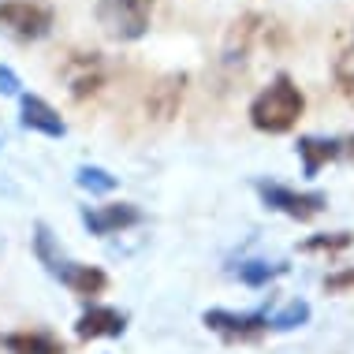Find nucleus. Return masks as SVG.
<instances>
[{
  "instance_id": "8",
  "label": "nucleus",
  "mask_w": 354,
  "mask_h": 354,
  "mask_svg": "<svg viewBox=\"0 0 354 354\" xmlns=\"http://www.w3.org/2000/svg\"><path fill=\"white\" fill-rule=\"evenodd\" d=\"M0 26L23 41H37L53 30V8L37 0H0Z\"/></svg>"
},
{
  "instance_id": "15",
  "label": "nucleus",
  "mask_w": 354,
  "mask_h": 354,
  "mask_svg": "<svg viewBox=\"0 0 354 354\" xmlns=\"http://www.w3.org/2000/svg\"><path fill=\"white\" fill-rule=\"evenodd\" d=\"M287 272V261H261V257H254V261H239V283H246V287H265V283H272V280H280V276Z\"/></svg>"
},
{
  "instance_id": "16",
  "label": "nucleus",
  "mask_w": 354,
  "mask_h": 354,
  "mask_svg": "<svg viewBox=\"0 0 354 354\" xmlns=\"http://www.w3.org/2000/svg\"><path fill=\"white\" fill-rule=\"evenodd\" d=\"M75 183H79L86 194L104 198V194H112V190L120 187V179L112 176L109 168H101V165H79V168H75Z\"/></svg>"
},
{
  "instance_id": "5",
  "label": "nucleus",
  "mask_w": 354,
  "mask_h": 354,
  "mask_svg": "<svg viewBox=\"0 0 354 354\" xmlns=\"http://www.w3.org/2000/svg\"><path fill=\"white\" fill-rule=\"evenodd\" d=\"M153 0H101L97 23L112 41H138L149 30Z\"/></svg>"
},
{
  "instance_id": "19",
  "label": "nucleus",
  "mask_w": 354,
  "mask_h": 354,
  "mask_svg": "<svg viewBox=\"0 0 354 354\" xmlns=\"http://www.w3.org/2000/svg\"><path fill=\"white\" fill-rule=\"evenodd\" d=\"M336 82H339V93L354 104V45L339 53V60H336Z\"/></svg>"
},
{
  "instance_id": "20",
  "label": "nucleus",
  "mask_w": 354,
  "mask_h": 354,
  "mask_svg": "<svg viewBox=\"0 0 354 354\" xmlns=\"http://www.w3.org/2000/svg\"><path fill=\"white\" fill-rule=\"evenodd\" d=\"M351 287H354V269H339V272L324 276V291H332V295H343Z\"/></svg>"
},
{
  "instance_id": "10",
  "label": "nucleus",
  "mask_w": 354,
  "mask_h": 354,
  "mask_svg": "<svg viewBox=\"0 0 354 354\" xmlns=\"http://www.w3.org/2000/svg\"><path fill=\"white\" fill-rule=\"evenodd\" d=\"M265 41H269V19H261V15L235 19L232 30H227V37H224V68L227 71L243 68V64L250 60V53Z\"/></svg>"
},
{
  "instance_id": "1",
  "label": "nucleus",
  "mask_w": 354,
  "mask_h": 354,
  "mask_svg": "<svg viewBox=\"0 0 354 354\" xmlns=\"http://www.w3.org/2000/svg\"><path fill=\"white\" fill-rule=\"evenodd\" d=\"M34 254H37V261L45 265V272H49L53 280H60L71 295H79V299H86V302H93L97 295H104V287H109L104 269L68 257V250L60 246V239L53 235L49 224H34Z\"/></svg>"
},
{
  "instance_id": "21",
  "label": "nucleus",
  "mask_w": 354,
  "mask_h": 354,
  "mask_svg": "<svg viewBox=\"0 0 354 354\" xmlns=\"http://www.w3.org/2000/svg\"><path fill=\"white\" fill-rule=\"evenodd\" d=\"M0 93H8V97H19V79L12 68H0Z\"/></svg>"
},
{
  "instance_id": "4",
  "label": "nucleus",
  "mask_w": 354,
  "mask_h": 354,
  "mask_svg": "<svg viewBox=\"0 0 354 354\" xmlns=\"http://www.w3.org/2000/svg\"><path fill=\"white\" fill-rule=\"evenodd\" d=\"M257 198L265 202V209L272 213H283L299 224H310L313 216H321L328 209V194L324 190H295L287 183H276V179H254Z\"/></svg>"
},
{
  "instance_id": "3",
  "label": "nucleus",
  "mask_w": 354,
  "mask_h": 354,
  "mask_svg": "<svg viewBox=\"0 0 354 354\" xmlns=\"http://www.w3.org/2000/svg\"><path fill=\"white\" fill-rule=\"evenodd\" d=\"M56 75H60V82L68 86L71 101H90L97 97L104 90V82H109V60H104L101 53L93 49H71L60 56V64H56Z\"/></svg>"
},
{
  "instance_id": "17",
  "label": "nucleus",
  "mask_w": 354,
  "mask_h": 354,
  "mask_svg": "<svg viewBox=\"0 0 354 354\" xmlns=\"http://www.w3.org/2000/svg\"><path fill=\"white\" fill-rule=\"evenodd\" d=\"M306 321H310V302L291 299L276 313H269V332H295V328H302Z\"/></svg>"
},
{
  "instance_id": "14",
  "label": "nucleus",
  "mask_w": 354,
  "mask_h": 354,
  "mask_svg": "<svg viewBox=\"0 0 354 354\" xmlns=\"http://www.w3.org/2000/svg\"><path fill=\"white\" fill-rule=\"evenodd\" d=\"M0 347L8 354H68L60 336L45 328H19V332H4L0 336Z\"/></svg>"
},
{
  "instance_id": "2",
  "label": "nucleus",
  "mask_w": 354,
  "mask_h": 354,
  "mask_svg": "<svg viewBox=\"0 0 354 354\" xmlns=\"http://www.w3.org/2000/svg\"><path fill=\"white\" fill-rule=\"evenodd\" d=\"M302 112H306V97L287 75H276L250 101V123L265 135H287L302 120Z\"/></svg>"
},
{
  "instance_id": "6",
  "label": "nucleus",
  "mask_w": 354,
  "mask_h": 354,
  "mask_svg": "<svg viewBox=\"0 0 354 354\" xmlns=\"http://www.w3.org/2000/svg\"><path fill=\"white\" fill-rule=\"evenodd\" d=\"M202 324L224 343H254L269 332V310L235 313V310H205Z\"/></svg>"
},
{
  "instance_id": "7",
  "label": "nucleus",
  "mask_w": 354,
  "mask_h": 354,
  "mask_svg": "<svg viewBox=\"0 0 354 354\" xmlns=\"http://www.w3.org/2000/svg\"><path fill=\"white\" fill-rule=\"evenodd\" d=\"M79 220L93 239H112V235H123L131 227H138L146 220V213L135 202H109V205H82Z\"/></svg>"
},
{
  "instance_id": "13",
  "label": "nucleus",
  "mask_w": 354,
  "mask_h": 354,
  "mask_svg": "<svg viewBox=\"0 0 354 354\" xmlns=\"http://www.w3.org/2000/svg\"><path fill=\"white\" fill-rule=\"evenodd\" d=\"M351 146H354V138H317V135H306V138H299L295 153H299V160H302L306 179H313L324 165L339 160Z\"/></svg>"
},
{
  "instance_id": "9",
  "label": "nucleus",
  "mask_w": 354,
  "mask_h": 354,
  "mask_svg": "<svg viewBox=\"0 0 354 354\" xmlns=\"http://www.w3.org/2000/svg\"><path fill=\"white\" fill-rule=\"evenodd\" d=\"M187 82H190L187 71L160 75V79L146 90V97H142V116H146L149 123H171L179 116V109H183Z\"/></svg>"
},
{
  "instance_id": "11",
  "label": "nucleus",
  "mask_w": 354,
  "mask_h": 354,
  "mask_svg": "<svg viewBox=\"0 0 354 354\" xmlns=\"http://www.w3.org/2000/svg\"><path fill=\"white\" fill-rule=\"evenodd\" d=\"M123 332H127V313L116 310V306L90 302L79 313V321H75V336L86 339V343H93V339H120Z\"/></svg>"
},
{
  "instance_id": "12",
  "label": "nucleus",
  "mask_w": 354,
  "mask_h": 354,
  "mask_svg": "<svg viewBox=\"0 0 354 354\" xmlns=\"http://www.w3.org/2000/svg\"><path fill=\"white\" fill-rule=\"evenodd\" d=\"M19 112H23L19 123H23L26 131H37V135H45V138H64L68 135L64 116L45 97H37V93H19Z\"/></svg>"
},
{
  "instance_id": "18",
  "label": "nucleus",
  "mask_w": 354,
  "mask_h": 354,
  "mask_svg": "<svg viewBox=\"0 0 354 354\" xmlns=\"http://www.w3.org/2000/svg\"><path fill=\"white\" fill-rule=\"evenodd\" d=\"M354 246V235L351 232H332V235H313L306 239V243L299 246L302 254H343Z\"/></svg>"
}]
</instances>
